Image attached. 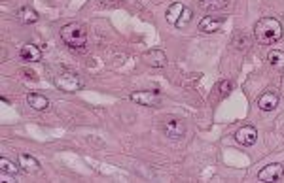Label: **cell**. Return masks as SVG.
Returning a JSON list of instances; mask_svg holds the SVG:
<instances>
[{
	"mask_svg": "<svg viewBox=\"0 0 284 183\" xmlns=\"http://www.w3.org/2000/svg\"><path fill=\"white\" fill-rule=\"evenodd\" d=\"M223 21H225V15H220V17H216V15H207V17H203V19L199 21V31L205 32V34L218 32Z\"/></svg>",
	"mask_w": 284,
	"mask_h": 183,
	"instance_id": "7",
	"label": "cell"
},
{
	"mask_svg": "<svg viewBox=\"0 0 284 183\" xmlns=\"http://www.w3.org/2000/svg\"><path fill=\"white\" fill-rule=\"evenodd\" d=\"M144 61L148 62L152 68H163L167 64V55L161 49H150L144 53Z\"/></svg>",
	"mask_w": 284,
	"mask_h": 183,
	"instance_id": "9",
	"label": "cell"
},
{
	"mask_svg": "<svg viewBox=\"0 0 284 183\" xmlns=\"http://www.w3.org/2000/svg\"><path fill=\"white\" fill-rule=\"evenodd\" d=\"M163 133L171 140H178L186 134V123L182 119H178V117H171V119L163 123Z\"/></svg>",
	"mask_w": 284,
	"mask_h": 183,
	"instance_id": "4",
	"label": "cell"
},
{
	"mask_svg": "<svg viewBox=\"0 0 284 183\" xmlns=\"http://www.w3.org/2000/svg\"><path fill=\"white\" fill-rule=\"evenodd\" d=\"M27 102H29V106H31L32 110H36V112H44L50 106V100L44 94H40V92H29L27 94Z\"/></svg>",
	"mask_w": 284,
	"mask_h": 183,
	"instance_id": "12",
	"label": "cell"
},
{
	"mask_svg": "<svg viewBox=\"0 0 284 183\" xmlns=\"http://www.w3.org/2000/svg\"><path fill=\"white\" fill-rule=\"evenodd\" d=\"M279 106V96L275 92H264L260 98H258V108L262 112H273L275 108Z\"/></svg>",
	"mask_w": 284,
	"mask_h": 183,
	"instance_id": "11",
	"label": "cell"
},
{
	"mask_svg": "<svg viewBox=\"0 0 284 183\" xmlns=\"http://www.w3.org/2000/svg\"><path fill=\"white\" fill-rule=\"evenodd\" d=\"M184 10H186V8H184L182 2H174V4H171L169 10H167V13H165V15H167V21L173 23V25H176L178 19H180V15L184 13Z\"/></svg>",
	"mask_w": 284,
	"mask_h": 183,
	"instance_id": "16",
	"label": "cell"
},
{
	"mask_svg": "<svg viewBox=\"0 0 284 183\" xmlns=\"http://www.w3.org/2000/svg\"><path fill=\"white\" fill-rule=\"evenodd\" d=\"M229 6V0H199V8L205 11H222Z\"/></svg>",
	"mask_w": 284,
	"mask_h": 183,
	"instance_id": "13",
	"label": "cell"
},
{
	"mask_svg": "<svg viewBox=\"0 0 284 183\" xmlns=\"http://www.w3.org/2000/svg\"><path fill=\"white\" fill-rule=\"evenodd\" d=\"M254 36L260 44H265V46H271L275 42L281 40L283 36V25L275 17H264L256 23L254 27Z\"/></svg>",
	"mask_w": 284,
	"mask_h": 183,
	"instance_id": "1",
	"label": "cell"
},
{
	"mask_svg": "<svg viewBox=\"0 0 284 183\" xmlns=\"http://www.w3.org/2000/svg\"><path fill=\"white\" fill-rule=\"evenodd\" d=\"M231 87H233V85H231V82H227V80H225V82H222V83H220V87H218V89H220V94H222V96H227V94L231 92Z\"/></svg>",
	"mask_w": 284,
	"mask_h": 183,
	"instance_id": "20",
	"label": "cell"
},
{
	"mask_svg": "<svg viewBox=\"0 0 284 183\" xmlns=\"http://www.w3.org/2000/svg\"><path fill=\"white\" fill-rule=\"evenodd\" d=\"M53 83L57 85V89H61L65 92H76L83 87V82L80 80V76L72 74V72H61L55 76Z\"/></svg>",
	"mask_w": 284,
	"mask_h": 183,
	"instance_id": "3",
	"label": "cell"
},
{
	"mask_svg": "<svg viewBox=\"0 0 284 183\" xmlns=\"http://www.w3.org/2000/svg\"><path fill=\"white\" fill-rule=\"evenodd\" d=\"M19 170L21 168L15 163H11L8 159H0V172H2V176H15Z\"/></svg>",
	"mask_w": 284,
	"mask_h": 183,
	"instance_id": "18",
	"label": "cell"
},
{
	"mask_svg": "<svg viewBox=\"0 0 284 183\" xmlns=\"http://www.w3.org/2000/svg\"><path fill=\"white\" fill-rule=\"evenodd\" d=\"M190 17H192V11L186 8V10H184V13L180 15V19H178V23H176V27H186V25L190 23Z\"/></svg>",
	"mask_w": 284,
	"mask_h": 183,
	"instance_id": "19",
	"label": "cell"
},
{
	"mask_svg": "<svg viewBox=\"0 0 284 183\" xmlns=\"http://www.w3.org/2000/svg\"><path fill=\"white\" fill-rule=\"evenodd\" d=\"M15 15H17V19H19L21 23H25V25H32V23H36V21H38V13L32 10V8H29V6L19 8Z\"/></svg>",
	"mask_w": 284,
	"mask_h": 183,
	"instance_id": "15",
	"label": "cell"
},
{
	"mask_svg": "<svg viewBox=\"0 0 284 183\" xmlns=\"http://www.w3.org/2000/svg\"><path fill=\"white\" fill-rule=\"evenodd\" d=\"M19 57L27 62H36L42 59V51L36 46H32V44H25V46H21Z\"/></svg>",
	"mask_w": 284,
	"mask_h": 183,
	"instance_id": "10",
	"label": "cell"
},
{
	"mask_svg": "<svg viewBox=\"0 0 284 183\" xmlns=\"http://www.w3.org/2000/svg\"><path fill=\"white\" fill-rule=\"evenodd\" d=\"M19 166L25 172H38L40 170V163L32 155H27V153H21L19 155Z\"/></svg>",
	"mask_w": 284,
	"mask_h": 183,
	"instance_id": "14",
	"label": "cell"
},
{
	"mask_svg": "<svg viewBox=\"0 0 284 183\" xmlns=\"http://www.w3.org/2000/svg\"><path fill=\"white\" fill-rule=\"evenodd\" d=\"M61 38L71 49H83L87 46V29L81 23H69L61 29Z\"/></svg>",
	"mask_w": 284,
	"mask_h": 183,
	"instance_id": "2",
	"label": "cell"
},
{
	"mask_svg": "<svg viewBox=\"0 0 284 183\" xmlns=\"http://www.w3.org/2000/svg\"><path fill=\"white\" fill-rule=\"evenodd\" d=\"M131 100L141 106H157L161 102V96L155 91H137L131 94Z\"/></svg>",
	"mask_w": 284,
	"mask_h": 183,
	"instance_id": "6",
	"label": "cell"
},
{
	"mask_svg": "<svg viewBox=\"0 0 284 183\" xmlns=\"http://www.w3.org/2000/svg\"><path fill=\"white\" fill-rule=\"evenodd\" d=\"M235 140L241 143V145H254L256 143V140H258V131L254 129V127H250V125H246V127H241L239 131H237V134H235Z\"/></svg>",
	"mask_w": 284,
	"mask_h": 183,
	"instance_id": "8",
	"label": "cell"
},
{
	"mask_svg": "<svg viewBox=\"0 0 284 183\" xmlns=\"http://www.w3.org/2000/svg\"><path fill=\"white\" fill-rule=\"evenodd\" d=\"M267 61H269V64H271L273 68H277V70H283V68H284V51H279V49L269 51Z\"/></svg>",
	"mask_w": 284,
	"mask_h": 183,
	"instance_id": "17",
	"label": "cell"
},
{
	"mask_svg": "<svg viewBox=\"0 0 284 183\" xmlns=\"http://www.w3.org/2000/svg\"><path fill=\"white\" fill-rule=\"evenodd\" d=\"M283 176H284V166L279 163H273V164H267V166H264V168L260 170L258 180H260V182H279Z\"/></svg>",
	"mask_w": 284,
	"mask_h": 183,
	"instance_id": "5",
	"label": "cell"
}]
</instances>
